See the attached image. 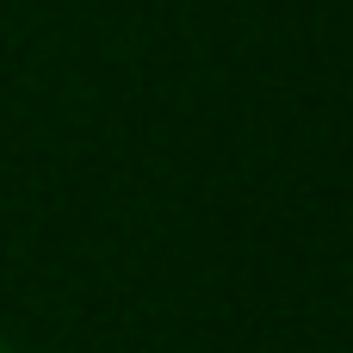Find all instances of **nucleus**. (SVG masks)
Listing matches in <instances>:
<instances>
[{
    "label": "nucleus",
    "mask_w": 353,
    "mask_h": 353,
    "mask_svg": "<svg viewBox=\"0 0 353 353\" xmlns=\"http://www.w3.org/2000/svg\"><path fill=\"white\" fill-rule=\"evenodd\" d=\"M0 353H19V347H12V341H6V335H0Z\"/></svg>",
    "instance_id": "obj_1"
}]
</instances>
